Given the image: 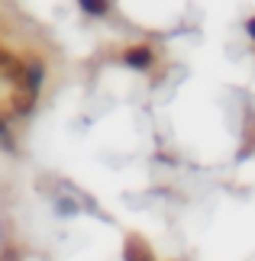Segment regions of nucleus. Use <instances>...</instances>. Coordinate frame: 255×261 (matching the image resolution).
<instances>
[{"label":"nucleus","mask_w":255,"mask_h":261,"mask_svg":"<svg viewBox=\"0 0 255 261\" xmlns=\"http://www.w3.org/2000/svg\"><path fill=\"white\" fill-rule=\"evenodd\" d=\"M23 74H26V65L19 62L16 55H10V52L0 48V77H10V81L23 84Z\"/></svg>","instance_id":"1"},{"label":"nucleus","mask_w":255,"mask_h":261,"mask_svg":"<svg viewBox=\"0 0 255 261\" xmlns=\"http://www.w3.org/2000/svg\"><path fill=\"white\" fill-rule=\"evenodd\" d=\"M126 261H155V258H152L149 245L142 242L139 236H129L126 239Z\"/></svg>","instance_id":"2"},{"label":"nucleus","mask_w":255,"mask_h":261,"mask_svg":"<svg viewBox=\"0 0 255 261\" xmlns=\"http://www.w3.org/2000/svg\"><path fill=\"white\" fill-rule=\"evenodd\" d=\"M36 103V90H29V87H16V94H13V113H29Z\"/></svg>","instance_id":"3"},{"label":"nucleus","mask_w":255,"mask_h":261,"mask_svg":"<svg viewBox=\"0 0 255 261\" xmlns=\"http://www.w3.org/2000/svg\"><path fill=\"white\" fill-rule=\"evenodd\" d=\"M123 62L129 65V68H149L152 65V52H149V48H129V52L123 55Z\"/></svg>","instance_id":"4"},{"label":"nucleus","mask_w":255,"mask_h":261,"mask_svg":"<svg viewBox=\"0 0 255 261\" xmlns=\"http://www.w3.org/2000/svg\"><path fill=\"white\" fill-rule=\"evenodd\" d=\"M81 7L87 10V13H94V16H100V13H107V0H78Z\"/></svg>","instance_id":"5"},{"label":"nucleus","mask_w":255,"mask_h":261,"mask_svg":"<svg viewBox=\"0 0 255 261\" xmlns=\"http://www.w3.org/2000/svg\"><path fill=\"white\" fill-rule=\"evenodd\" d=\"M0 145L13 152V139H10V133H7V126H4V123H0Z\"/></svg>","instance_id":"6"},{"label":"nucleus","mask_w":255,"mask_h":261,"mask_svg":"<svg viewBox=\"0 0 255 261\" xmlns=\"http://www.w3.org/2000/svg\"><path fill=\"white\" fill-rule=\"evenodd\" d=\"M0 261H16V255H10V252H7V255H0Z\"/></svg>","instance_id":"7"},{"label":"nucleus","mask_w":255,"mask_h":261,"mask_svg":"<svg viewBox=\"0 0 255 261\" xmlns=\"http://www.w3.org/2000/svg\"><path fill=\"white\" fill-rule=\"evenodd\" d=\"M249 36L255 39V19H249Z\"/></svg>","instance_id":"8"}]
</instances>
